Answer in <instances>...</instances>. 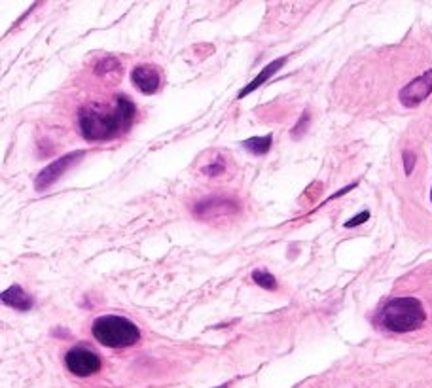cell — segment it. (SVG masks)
Listing matches in <instances>:
<instances>
[{"instance_id":"30bf717a","label":"cell","mask_w":432,"mask_h":388,"mask_svg":"<svg viewBox=\"0 0 432 388\" xmlns=\"http://www.w3.org/2000/svg\"><path fill=\"white\" fill-rule=\"evenodd\" d=\"M284 63H286V57H279V59H275V61H271L270 65L265 66L264 71L260 72L258 76L254 78L251 84L246 85L245 89L239 93V99L246 97V95H251L252 91H256V89H258V87H262V85H264L265 82H267V80H270V78L273 76V74H275V72H279V71H281V69H283Z\"/></svg>"},{"instance_id":"9c48e42d","label":"cell","mask_w":432,"mask_h":388,"mask_svg":"<svg viewBox=\"0 0 432 388\" xmlns=\"http://www.w3.org/2000/svg\"><path fill=\"white\" fill-rule=\"evenodd\" d=\"M2 303L8 305V307H12V309L29 310L33 309L34 299L31 298L20 285H13L10 286L8 290L2 292Z\"/></svg>"},{"instance_id":"ba28073f","label":"cell","mask_w":432,"mask_h":388,"mask_svg":"<svg viewBox=\"0 0 432 388\" xmlns=\"http://www.w3.org/2000/svg\"><path fill=\"white\" fill-rule=\"evenodd\" d=\"M131 80L133 84L139 87L141 93L144 95H154L155 91L160 89V84H162V78H160V72L155 71L154 66L148 65H139L133 69L131 72Z\"/></svg>"},{"instance_id":"277c9868","label":"cell","mask_w":432,"mask_h":388,"mask_svg":"<svg viewBox=\"0 0 432 388\" xmlns=\"http://www.w3.org/2000/svg\"><path fill=\"white\" fill-rule=\"evenodd\" d=\"M65 366L72 375L91 377L103 368V360L88 347H74L65 354Z\"/></svg>"},{"instance_id":"2e32d148","label":"cell","mask_w":432,"mask_h":388,"mask_svg":"<svg viewBox=\"0 0 432 388\" xmlns=\"http://www.w3.org/2000/svg\"><path fill=\"white\" fill-rule=\"evenodd\" d=\"M216 388H228V385H222V387H216Z\"/></svg>"},{"instance_id":"4fadbf2b","label":"cell","mask_w":432,"mask_h":388,"mask_svg":"<svg viewBox=\"0 0 432 388\" xmlns=\"http://www.w3.org/2000/svg\"><path fill=\"white\" fill-rule=\"evenodd\" d=\"M370 220V213L368 210H364V213L361 214H356L355 218H351L349 222H345V226L343 227H347V229H351V227H356V226H361V224H364V222Z\"/></svg>"},{"instance_id":"5b68a950","label":"cell","mask_w":432,"mask_h":388,"mask_svg":"<svg viewBox=\"0 0 432 388\" xmlns=\"http://www.w3.org/2000/svg\"><path fill=\"white\" fill-rule=\"evenodd\" d=\"M84 155V150H78V152H72V154L59 157V159H55L53 163H50L48 167L42 168L39 175H36V178H34V188H36V192H44V189H48L50 186H53V184L65 175L72 165H76Z\"/></svg>"},{"instance_id":"7a4b0ae2","label":"cell","mask_w":432,"mask_h":388,"mask_svg":"<svg viewBox=\"0 0 432 388\" xmlns=\"http://www.w3.org/2000/svg\"><path fill=\"white\" fill-rule=\"evenodd\" d=\"M426 312L419 299L415 298H394L383 305L379 312V324L394 333L419 330L425 324Z\"/></svg>"},{"instance_id":"5bb4252c","label":"cell","mask_w":432,"mask_h":388,"mask_svg":"<svg viewBox=\"0 0 432 388\" xmlns=\"http://www.w3.org/2000/svg\"><path fill=\"white\" fill-rule=\"evenodd\" d=\"M402 157H404V171H406V175H412L413 167H415V154L413 152H410V150H406L404 154H402Z\"/></svg>"},{"instance_id":"7c38bea8","label":"cell","mask_w":432,"mask_h":388,"mask_svg":"<svg viewBox=\"0 0 432 388\" xmlns=\"http://www.w3.org/2000/svg\"><path fill=\"white\" fill-rule=\"evenodd\" d=\"M252 280H254L260 288H264V290H277V280H275V277H273L270 271H265V269H254V271H252Z\"/></svg>"},{"instance_id":"e0dca14e","label":"cell","mask_w":432,"mask_h":388,"mask_svg":"<svg viewBox=\"0 0 432 388\" xmlns=\"http://www.w3.org/2000/svg\"><path fill=\"white\" fill-rule=\"evenodd\" d=\"M431 201H432V189H431Z\"/></svg>"},{"instance_id":"6da1fadb","label":"cell","mask_w":432,"mask_h":388,"mask_svg":"<svg viewBox=\"0 0 432 388\" xmlns=\"http://www.w3.org/2000/svg\"><path fill=\"white\" fill-rule=\"evenodd\" d=\"M135 120V104L127 97H118L110 108L82 106L78 112V125L90 143H104L127 133Z\"/></svg>"},{"instance_id":"8992f818","label":"cell","mask_w":432,"mask_h":388,"mask_svg":"<svg viewBox=\"0 0 432 388\" xmlns=\"http://www.w3.org/2000/svg\"><path fill=\"white\" fill-rule=\"evenodd\" d=\"M432 93V71H426L425 74H421L419 78L412 80L410 84L404 85L398 93L400 104L406 108H415L419 106L423 101L431 97Z\"/></svg>"},{"instance_id":"3957f363","label":"cell","mask_w":432,"mask_h":388,"mask_svg":"<svg viewBox=\"0 0 432 388\" xmlns=\"http://www.w3.org/2000/svg\"><path fill=\"white\" fill-rule=\"evenodd\" d=\"M91 333L99 343L110 347V349L131 347L141 339V330L135 324L127 318L116 317V315L95 318V322L91 326Z\"/></svg>"},{"instance_id":"8fae6325","label":"cell","mask_w":432,"mask_h":388,"mask_svg":"<svg viewBox=\"0 0 432 388\" xmlns=\"http://www.w3.org/2000/svg\"><path fill=\"white\" fill-rule=\"evenodd\" d=\"M271 143H273V136L265 135V136H252V138H246L243 141V146H245L251 154L254 155H264L270 152Z\"/></svg>"},{"instance_id":"9a60e30c","label":"cell","mask_w":432,"mask_h":388,"mask_svg":"<svg viewBox=\"0 0 432 388\" xmlns=\"http://www.w3.org/2000/svg\"><path fill=\"white\" fill-rule=\"evenodd\" d=\"M224 161H214V163H211V165H209V167H205L203 168V173H205V175H209V176H216V175H220V173H224Z\"/></svg>"},{"instance_id":"52a82bcc","label":"cell","mask_w":432,"mask_h":388,"mask_svg":"<svg viewBox=\"0 0 432 388\" xmlns=\"http://www.w3.org/2000/svg\"><path fill=\"white\" fill-rule=\"evenodd\" d=\"M237 210V203L232 197H222V195L201 199L194 208L195 216H200V218H216V216H226V214H233Z\"/></svg>"}]
</instances>
